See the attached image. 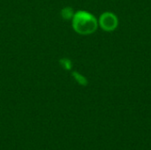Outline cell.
<instances>
[{"label": "cell", "mask_w": 151, "mask_h": 150, "mask_svg": "<svg viewBox=\"0 0 151 150\" xmlns=\"http://www.w3.org/2000/svg\"><path fill=\"white\" fill-rule=\"evenodd\" d=\"M72 24L74 31L81 35L91 34L98 27V20L96 18L86 11L75 12L72 19Z\"/></svg>", "instance_id": "cell-1"}, {"label": "cell", "mask_w": 151, "mask_h": 150, "mask_svg": "<svg viewBox=\"0 0 151 150\" xmlns=\"http://www.w3.org/2000/svg\"><path fill=\"white\" fill-rule=\"evenodd\" d=\"M98 26L106 32H112L119 26L118 17L111 11H105L101 14L98 20Z\"/></svg>", "instance_id": "cell-2"}, {"label": "cell", "mask_w": 151, "mask_h": 150, "mask_svg": "<svg viewBox=\"0 0 151 150\" xmlns=\"http://www.w3.org/2000/svg\"><path fill=\"white\" fill-rule=\"evenodd\" d=\"M72 76L73 77L75 81L78 84H80L81 86L86 87L88 85V83L87 78L85 76H83L82 74H81L80 72H72Z\"/></svg>", "instance_id": "cell-3"}, {"label": "cell", "mask_w": 151, "mask_h": 150, "mask_svg": "<svg viewBox=\"0 0 151 150\" xmlns=\"http://www.w3.org/2000/svg\"><path fill=\"white\" fill-rule=\"evenodd\" d=\"M74 11L71 8V7H65L61 10L60 11V15L61 17L65 19V20H69V19H72L73 15H74Z\"/></svg>", "instance_id": "cell-4"}, {"label": "cell", "mask_w": 151, "mask_h": 150, "mask_svg": "<svg viewBox=\"0 0 151 150\" xmlns=\"http://www.w3.org/2000/svg\"><path fill=\"white\" fill-rule=\"evenodd\" d=\"M59 64L66 71H70L73 67V63L72 61L69 59V58H66V57H63V58H60L59 59Z\"/></svg>", "instance_id": "cell-5"}]
</instances>
